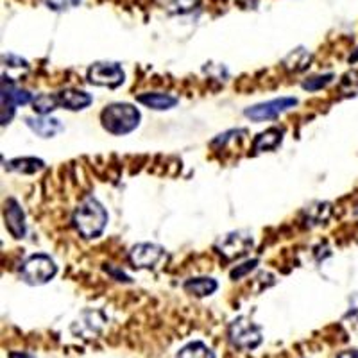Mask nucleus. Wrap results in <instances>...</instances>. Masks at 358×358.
I'll return each instance as SVG.
<instances>
[{
  "instance_id": "nucleus-1",
  "label": "nucleus",
  "mask_w": 358,
  "mask_h": 358,
  "mask_svg": "<svg viewBox=\"0 0 358 358\" xmlns=\"http://www.w3.org/2000/svg\"><path fill=\"white\" fill-rule=\"evenodd\" d=\"M108 224V212L94 197H86L73 212V226L83 238H97Z\"/></svg>"
},
{
  "instance_id": "nucleus-2",
  "label": "nucleus",
  "mask_w": 358,
  "mask_h": 358,
  "mask_svg": "<svg viewBox=\"0 0 358 358\" xmlns=\"http://www.w3.org/2000/svg\"><path fill=\"white\" fill-rule=\"evenodd\" d=\"M101 122L108 133L124 136L138 127L140 111L127 102H115L102 110Z\"/></svg>"
},
{
  "instance_id": "nucleus-3",
  "label": "nucleus",
  "mask_w": 358,
  "mask_h": 358,
  "mask_svg": "<svg viewBox=\"0 0 358 358\" xmlns=\"http://www.w3.org/2000/svg\"><path fill=\"white\" fill-rule=\"evenodd\" d=\"M56 273L57 265L54 264V260L49 255H43V252L29 257L22 264L20 268L22 280L29 283V285H45V283H49L56 276Z\"/></svg>"
},
{
  "instance_id": "nucleus-4",
  "label": "nucleus",
  "mask_w": 358,
  "mask_h": 358,
  "mask_svg": "<svg viewBox=\"0 0 358 358\" xmlns=\"http://www.w3.org/2000/svg\"><path fill=\"white\" fill-rule=\"evenodd\" d=\"M229 342L236 350L251 351L262 344V328L249 317H236L228 328Z\"/></svg>"
},
{
  "instance_id": "nucleus-5",
  "label": "nucleus",
  "mask_w": 358,
  "mask_h": 358,
  "mask_svg": "<svg viewBox=\"0 0 358 358\" xmlns=\"http://www.w3.org/2000/svg\"><path fill=\"white\" fill-rule=\"evenodd\" d=\"M297 104V99L294 97H281L274 99V101L262 102V104H255L251 108H245L244 115L251 118L252 122H264V120H273V118L280 117L281 113L289 111Z\"/></svg>"
},
{
  "instance_id": "nucleus-6",
  "label": "nucleus",
  "mask_w": 358,
  "mask_h": 358,
  "mask_svg": "<svg viewBox=\"0 0 358 358\" xmlns=\"http://www.w3.org/2000/svg\"><path fill=\"white\" fill-rule=\"evenodd\" d=\"M29 102H33L31 94L25 92V90L17 88L9 81V78L4 76L2 78V126L9 124L17 106H24V104H29Z\"/></svg>"
},
{
  "instance_id": "nucleus-7",
  "label": "nucleus",
  "mask_w": 358,
  "mask_h": 358,
  "mask_svg": "<svg viewBox=\"0 0 358 358\" xmlns=\"http://www.w3.org/2000/svg\"><path fill=\"white\" fill-rule=\"evenodd\" d=\"M124 78L126 73L118 63H95L88 70V81L92 85L106 86V88H117L122 85Z\"/></svg>"
},
{
  "instance_id": "nucleus-8",
  "label": "nucleus",
  "mask_w": 358,
  "mask_h": 358,
  "mask_svg": "<svg viewBox=\"0 0 358 358\" xmlns=\"http://www.w3.org/2000/svg\"><path fill=\"white\" fill-rule=\"evenodd\" d=\"M252 236L245 231H231L228 235H224L219 242H217V251L222 255L224 258L233 260V258L244 257L245 252L252 248Z\"/></svg>"
},
{
  "instance_id": "nucleus-9",
  "label": "nucleus",
  "mask_w": 358,
  "mask_h": 358,
  "mask_svg": "<svg viewBox=\"0 0 358 358\" xmlns=\"http://www.w3.org/2000/svg\"><path fill=\"white\" fill-rule=\"evenodd\" d=\"M167 258V252L162 245L158 244H149V242H143V244H136L129 251V262L133 264V267L136 268H151L156 267L159 262H163Z\"/></svg>"
},
{
  "instance_id": "nucleus-10",
  "label": "nucleus",
  "mask_w": 358,
  "mask_h": 358,
  "mask_svg": "<svg viewBox=\"0 0 358 358\" xmlns=\"http://www.w3.org/2000/svg\"><path fill=\"white\" fill-rule=\"evenodd\" d=\"M106 322L104 313L99 310H85L79 315V319L72 324V331L76 335H81L83 338H92L102 330V326Z\"/></svg>"
},
{
  "instance_id": "nucleus-11",
  "label": "nucleus",
  "mask_w": 358,
  "mask_h": 358,
  "mask_svg": "<svg viewBox=\"0 0 358 358\" xmlns=\"http://www.w3.org/2000/svg\"><path fill=\"white\" fill-rule=\"evenodd\" d=\"M4 220L6 228L15 238H24L25 236V213L17 199H8L4 206Z\"/></svg>"
},
{
  "instance_id": "nucleus-12",
  "label": "nucleus",
  "mask_w": 358,
  "mask_h": 358,
  "mask_svg": "<svg viewBox=\"0 0 358 358\" xmlns=\"http://www.w3.org/2000/svg\"><path fill=\"white\" fill-rule=\"evenodd\" d=\"M25 122H27L31 131L36 133L40 138H52V136H56L57 133H62V131L65 129L63 124L59 122L57 118L45 117V115H41V117L38 118H27Z\"/></svg>"
},
{
  "instance_id": "nucleus-13",
  "label": "nucleus",
  "mask_w": 358,
  "mask_h": 358,
  "mask_svg": "<svg viewBox=\"0 0 358 358\" xmlns=\"http://www.w3.org/2000/svg\"><path fill=\"white\" fill-rule=\"evenodd\" d=\"M57 97H59V106L66 108L70 111L85 110L94 102V97L83 92V90H63L62 94H57Z\"/></svg>"
},
{
  "instance_id": "nucleus-14",
  "label": "nucleus",
  "mask_w": 358,
  "mask_h": 358,
  "mask_svg": "<svg viewBox=\"0 0 358 358\" xmlns=\"http://www.w3.org/2000/svg\"><path fill=\"white\" fill-rule=\"evenodd\" d=\"M136 101H138L140 104H143V106L151 108V110H156V111L172 110V108L178 104V99H176L174 95L156 94V92H152V94L138 95V97H136Z\"/></svg>"
},
{
  "instance_id": "nucleus-15",
  "label": "nucleus",
  "mask_w": 358,
  "mask_h": 358,
  "mask_svg": "<svg viewBox=\"0 0 358 358\" xmlns=\"http://www.w3.org/2000/svg\"><path fill=\"white\" fill-rule=\"evenodd\" d=\"M183 289L188 294L197 297H206L212 296L217 289H219V283H217L213 278H192V280L185 281Z\"/></svg>"
},
{
  "instance_id": "nucleus-16",
  "label": "nucleus",
  "mask_w": 358,
  "mask_h": 358,
  "mask_svg": "<svg viewBox=\"0 0 358 358\" xmlns=\"http://www.w3.org/2000/svg\"><path fill=\"white\" fill-rule=\"evenodd\" d=\"M281 140H283V131L273 127V129H267L265 133L258 134L255 143H252V147H255V151L257 152L273 151V149H276V147L280 145Z\"/></svg>"
},
{
  "instance_id": "nucleus-17",
  "label": "nucleus",
  "mask_w": 358,
  "mask_h": 358,
  "mask_svg": "<svg viewBox=\"0 0 358 358\" xmlns=\"http://www.w3.org/2000/svg\"><path fill=\"white\" fill-rule=\"evenodd\" d=\"M45 167L43 159L40 158H17L6 163V169L18 174H36Z\"/></svg>"
},
{
  "instance_id": "nucleus-18",
  "label": "nucleus",
  "mask_w": 358,
  "mask_h": 358,
  "mask_svg": "<svg viewBox=\"0 0 358 358\" xmlns=\"http://www.w3.org/2000/svg\"><path fill=\"white\" fill-rule=\"evenodd\" d=\"M178 358H217V357L215 353H213L206 344H204V342L196 341L187 344L183 350L179 351Z\"/></svg>"
},
{
  "instance_id": "nucleus-19",
  "label": "nucleus",
  "mask_w": 358,
  "mask_h": 358,
  "mask_svg": "<svg viewBox=\"0 0 358 358\" xmlns=\"http://www.w3.org/2000/svg\"><path fill=\"white\" fill-rule=\"evenodd\" d=\"M34 111L40 115H49L50 111L57 110L59 108V97L52 94H43L38 95L36 99H33Z\"/></svg>"
},
{
  "instance_id": "nucleus-20",
  "label": "nucleus",
  "mask_w": 358,
  "mask_h": 358,
  "mask_svg": "<svg viewBox=\"0 0 358 358\" xmlns=\"http://www.w3.org/2000/svg\"><path fill=\"white\" fill-rule=\"evenodd\" d=\"M310 59H312V56H310L308 52H306L305 49H296L294 50V52H290L289 54V57H287L285 62L283 63H296V65H294V72H297V70H303V69H306V65H308L310 63Z\"/></svg>"
},
{
  "instance_id": "nucleus-21",
  "label": "nucleus",
  "mask_w": 358,
  "mask_h": 358,
  "mask_svg": "<svg viewBox=\"0 0 358 358\" xmlns=\"http://www.w3.org/2000/svg\"><path fill=\"white\" fill-rule=\"evenodd\" d=\"M45 4L52 11H69L72 8H78L81 0H45Z\"/></svg>"
},
{
  "instance_id": "nucleus-22",
  "label": "nucleus",
  "mask_w": 358,
  "mask_h": 358,
  "mask_svg": "<svg viewBox=\"0 0 358 358\" xmlns=\"http://www.w3.org/2000/svg\"><path fill=\"white\" fill-rule=\"evenodd\" d=\"M334 76L331 73H326V76H319V78H312L308 81L303 83V88L308 90V92H315V90H321L322 86H326L328 83H331Z\"/></svg>"
},
{
  "instance_id": "nucleus-23",
  "label": "nucleus",
  "mask_w": 358,
  "mask_h": 358,
  "mask_svg": "<svg viewBox=\"0 0 358 358\" xmlns=\"http://www.w3.org/2000/svg\"><path fill=\"white\" fill-rule=\"evenodd\" d=\"M257 265H258L257 258H252V260H248L244 262V264L236 265V267L231 271V280H241V278H244L245 274L251 273L252 268L257 267Z\"/></svg>"
},
{
  "instance_id": "nucleus-24",
  "label": "nucleus",
  "mask_w": 358,
  "mask_h": 358,
  "mask_svg": "<svg viewBox=\"0 0 358 358\" xmlns=\"http://www.w3.org/2000/svg\"><path fill=\"white\" fill-rule=\"evenodd\" d=\"M9 358H34L31 353H25V351H11Z\"/></svg>"
},
{
  "instance_id": "nucleus-25",
  "label": "nucleus",
  "mask_w": 358,
  "mask_h": 358,
  "mask_svg": "<svg viewBox=\"0 0 358 358\" xmlns=\"http://www.w3.org/2000/svg\"><path fill=\"white\" fill-rule=\"evenodd\" d=\"M337 358H358V350L342 351V353H338Z\"/></svg>"
},
{
  "instance_id": "nucleus-26",
  "label": "nucleus",
  "mask_w": 358,
  "mask_h": 358,
  "mask_svg": "<svg viewBox=\"0 0 358 358\" xmlns=\"http://www.w3.org/2000/svg\"><path fill=\"white\" fill-rule=\"evenodd\" d=\"M357 59H358V52L355 54V56H351V57H350V62H351V63H353V62H357Z\"/></svg>"
}]
</instances>
